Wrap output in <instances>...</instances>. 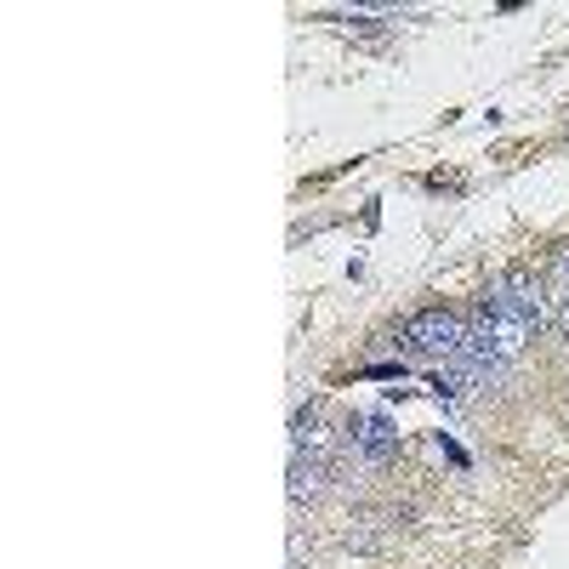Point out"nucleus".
Returning a JSON list of instances; mask_svg holds the SVG:
<instances>
[{
    "label": "nucleus",
    "mask_w": 569,
    "mask_h": 569,
    "mask_svg": "<svg viewBox=\"0 0 569 569\" xmlns=\"http://www.w3.org/2000/svg\"><path fill=\"white\" fill-rule=\"evenodd\" d=\"M485 302L501 308V313H512L518 325L530 330V337H541L547 325H558V302H552V291H547V279H536L530 268H507L501 279H490Z\"/></svg>",
    "instance_id": "f257e3e1"
},
{
    "label": "nucleus",
    "mask_w": 569,
    "mask_h": 569,
    "mask_svg": "<svg viewBox=\"0 0 569 569\" xmlns=\"http://www.w3.org/2000/svg\"><path fill=\"white\" fill-rule=\"evenodd\" d=\"M461 330H467V319H456L450 308H421V313H410V319H405L410 348H421V353H445V359H456Z\"/></svg>",
    "instance_id": "f03ea898"
},
{
    "label": "nucleus",
    "mask_w": 569,
    "mask_h": 569,
    "mask_svg": "<svg viewBox=\"0 0 569 569\" xmlns=\"http://www.w3.org/2000/svg\"><path fill=\"white\" fill-rule=\"evenodd\" d=\"M348 450H353L365 467H382V461H393V456H399V433H393V421H388V416H365V421H353Z\"/></svg>",
    "instance_id": "7ed1b4c3"
},
{
    "label": "nucleus",
    "mask_w": 569,
    "mask_h": 569,
    "mask_svg": "<svg viewBox=\"0 0 569 569\" xmlns=\"http://www.w3.org/2000/svg\"><path fill=\"white\" fill-rule=\"evenodd\" d=\"M348 547H359V552H376L388 541V518H376V512H365V518H353L348 525V536H342Z\"/></svg>",
    "instance_id": "20e7f679"
},
{
    "label": "nucleus",
    "mask_w": 569,
    "mask_h": 569,
    "mask_svg": "<svg viewBox=\"0 0 569 569\" xmlns=\"http://www.w3.org/2000/svg\"><path fill=\"white\" fill-rule=\"evenodd\" d=\"M342 29H348V34H365V40L382 34V23H376V18H342Z\"/></svg>",
    "instance_id": "39448f33"
}]
</instances>
